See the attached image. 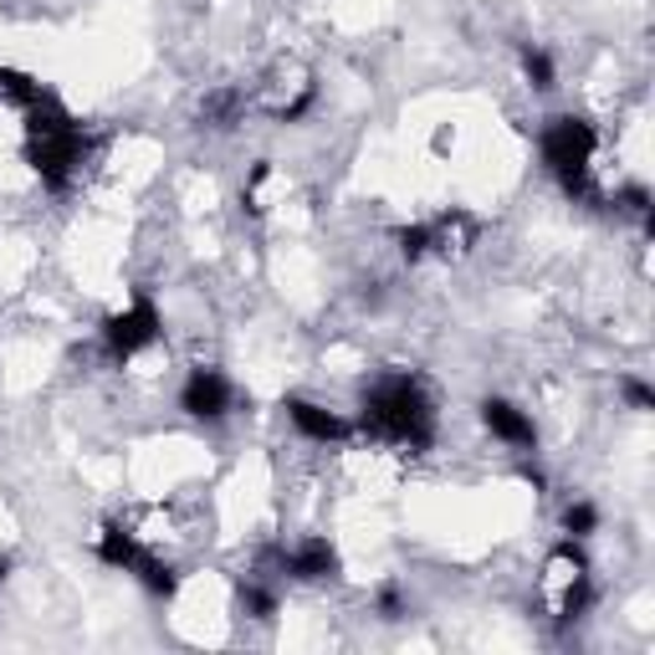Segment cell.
Wrapping results in <instances>:
<instances>
[{
  "instance_id": "obj_1",
  "label": "cell",
  "mask_w": 655,
  "mask_h": 655,
  "mask_svg": "<svg viewBox=\"0 0 655 655\" xmlns=\"http://www.w3.org/2000/svg\"><path fill=\"white\" fill-rule=\"evenodd\" d=\"M374 441H395V446L425 451L435 441V404L410 374H385L379 385L364 395V420H358Z\"/></svg>"
},
{
  "instance_id": "obj_2",
  "label": "cell",
  "mask_w": 655,
  "mask_h": 655,
  "mask_svg": "<svg viewBox=\"0 0 655 655\" xmlns=\"http://www.w3.org/2000/svg\"><path fill=\"white\" fill-rule=\"evenodd\" d=\"M26 159L46 190H67L73 169L88 159V138H82V129L57 108L52 92H46L36 108H26Z\"/></svg>"
},
{
  "instance_id": "obj_3",
  "label": "cell",
  "mask_w": 655,
  "mask_h": 655,
  "mask_svg": "<svg viewBox=\"0 0 655 655\" xmlns=\"http://www.w3.org/2000/svg\"><path fill=\"white\" fill-rule=\"evenodd\" d=\"M595 144H599L595 123L574 119V113L553 119L548 129H543V164H548L553 179L564 185L568 200H599L595 179H589V169H595Z\"/></svg>"
},
{
  "instance_id": "obj_4",
  "label": "cell",
  "mask_w": 655,
  "mask_h": 655,
  "mask_svg": "<svg viewBox=\"0 0 655 655\" xmlns=\"http://www.w3.org/2000/svg\"><path fill=\"white\" fill-rule=\"evenodd\" d=\"M159 333H164V318H159V308H154V298H134L123 313H113L103 323V343L113 358H134L138 348H149Z\"/></svg>"
},
{
  "instance_id": "obj_5",
  "label": "cell",
  "mask_w": 655,
  "mask_h": 655,
  "mask_svg": "<svg viewBox=\"0 0 655 655\" xmlns=\"http://www.w3.org/2000/svg\"><path fill=\"white\" fill-rule=\"evenodd\" d=\"M179 410L195 420H221L231 410V379L221 369H206V364L190 369V379L179 389Z\"/></svg>"
},
{
  "instance_id": "obj_6",
  "label": "cell",
  "mask_w": 655,
  "mask_h": 655,
  "mask_svg": "<svg viewBox=\"0 0 655 655\" xmlns=\"http://www.w3.org/2000/svg\"><path fill=\"white\" fill-rule=\"evenodd\" d=\"M481 425H487L497 441H507V446H518V451L537 446V425L522 415L512 400H481Z\"/></svg>"
},
{
  "instance_id": "obj_7",
  "label": "cell",
  "mask_w": 655,
  "mask_h": 655,
  "mask_svg": "<svg viewBox=\"0 0 655 655\" xmlns=\"http://www.w3.org/2000/svg\"><path fill=\"white\" fill-rule=\"evenodd\" d=\"M287 420H292L308 441H323V446L354 435V420H343L338 410H323V404H313V400H287Z\"/></svg>"
},
{
  "instance_id": "obj_8",
  "label": "cell",
  "mask_w": 655,
  "mask_h": 655,
  "mask_svg": "<svg viewBox=\"0 0 655 655\" xmlns=\"http://www.w3.org/2000/svg\"><path fill=\"white\" fill-rule=\"evenodd\" d=\"M282 568L302 584H318V579H333V574H338V553H333L328 537H308V543H298V548L287 553Z\"/></svg>"
},
{
  "instance_id": "obj_9",
  "label": "cell",
  "mask_w": 655,
  "mask_h": 655,
  "mask_svg": "<svg viewBox=\"0 0 655 655\" xmlns=\"http://www.w3.org/2000/svg\"><path fill=\"white\" fill-rule=\"evenodd\" d=\"M425 231H431V252H441V256H462V252H471V246H477V236H481L477 215H466V210H451V215L431 221Z\"/></svg>"
},
{
  "instance_id": "obj_10",
  "label": "cell",
  "mask_w": 655,
  "mask_h": 655,
  "mask_svg": "<svg viewBox=\"0 0 655 655\" xmlns=\"http://www.w3.org/2000/svg\"><path fill=\"white\" fill-rule=\"evenodd\" d=\"M144 589H149L154 599H175L179 595V574H175V564H164V558H154V553H138L134 558V568H129Z\"/></svg>"
},
{
  "instance_id": "obj_11",
  "label": "cell",
  "mask_w": 655,
  "mask_h": 655,
  "mask_svg": "<svg viewBox=\"0 0 655 655\" xmlns=\"http://www.w3.org/2000/svg\"><path fill=\"white\" fill-rule=\"evenodd\" d=\"M138 553H144V548H138L134 533H129V528H119V522H108L103 533H98V558H103L108 568H123V574H129Z\"/></svg>"
},
{
  "instance_id": "obj_12",
  "label": "cell",
  "mask_w": 655,
  "mask_h": 655,
  "mask_svg": "<svg viewBox=\"0 0 655 655\" xmlns=\"http://www.w3.org/2000/svg\"><path fill=\"white\" fill-rule=\"evenodd\" d=\"M0 98H11L15 108H21V113H26V108H36L46 98V88L42 82H36V77L31 73H15V67H0Z\"/></svg>"
},
{
  "instance_id": "obj_13",
  "label": "cell",
  "mask_w": 655,
  "mask_h": 655,
  "mask_svg": "<svg viewBox=\"0 0 655 655\" xmlns=\"http://www.w3.org/2000/svg\"><path fill=\"white\" fill-rule=\"evenodd\" d=\"M241 119V92H215L206 103V123L210 129H231Z\"/></svg>"
},
{
  "instance_id": "obj_14",
  "label": "cell",
  "mask_w": 655,
  "mask_h": 655,
  "mask_svg": "<svg viewBox=\"0 0 655 655\" xmlns=\"http://www.w3.org/2000/svg\"><path fill=\"white\" fill-rule=\"evenodd\" d=\"M522 73H528L533 88H553V62L543 46H522Z\"/></svg>"
},
{
  "instance_id": "obj_15",
  "label": "cell",
  "mask_w": 655,
  "mask_h": 655,
  "mask_svg": "<svg viewBox=\"0 0 655 655\" xmlns=\"http://www.w3.org/2000/svg\"><path fill=\"white\" fill-rule=\"evenodd\" d=\"M564 528L574 537H589L599 528V512H595V502H574V507H564Z\"/></svg>"
},
{
  "instance_id": "obj_16",
  "label": "cell",
  "mask_w": 655,
  "mask_h": 655,
  "mask_svg": "<svg viewBox=\"0 0 655 655\" xmlns=\"http://www.w3.org/2000/svg\"><path fill=\"white\" fill-rule=\"evenodd\" d=\"M395 241H400V256H404V262H420V256H431V231H425V225H404Z\"/></svg>"
},
{
  "instance_id": "obj_17",
  "label": "cell",
  "mask_w": 655,
  "mask_h": 655,
  "mask_svg": "<svg viewBox=\"0 0 655 655\" xmlns=\"http://www.w3.org/2000/svg\"><path fill=\"white\" fill-rule=\"evenodd\" d=\"M241 604H246L256 620H271V614H277V599H271L267 589H256V584H241Z\"/></svg>"
},
{
  "instance_id": "obj_18",
  "label": "cell",
  "mask_w": 655,
  "mask_h": 655,
  "mask_svg": "<svg viewBox=\"0 0 655 655\" xmlns=\"http://www.w3.org/2000/svg\"><path fill=\"white\" fill-rule=\"evenodd\" d=\"M625 400H630V410H655V389L645 385V379H625Z\"/></svg>"
},
{
  "instance_id": "obj_19",
  "label": "cell",
  "mask_w": 655,
  "mask_h": 655,
  "mask_svg": "<svg viewBox=\"0 0 655 655\" xmlns=\"http://www.w3.org/2000/svg\"><path fill=\"white\" fill-rule=\"evenodd\" d=\"M379 614H385V620H404V599H400V589H379Z\"/></svg>"
},
{
  "instance_id": "obj_20",
  "label": "cell",
  "mask_w": 655,
  "mask_h": 655,
  "mask_svg": "<svg viewBox=\"0 0 655 655\" xmlns=\"http://www.w3.org/2000/svg\"><path fill=\"white\" fill-rule=\"evenodd\" d=\"M5 574H11V558H5V553H0V584H5Z\"/></svg>"
}]
</instances>
